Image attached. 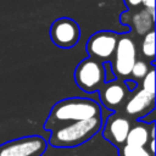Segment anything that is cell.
I'll return each mask as SVG.
<instances>
[{"instance_id":"4","label":"cell","mask_w":156,"mask_h":156,"mask_svg":"<svg viewBox=\"0 0 156 156\" xmlns=\"http://www.w3.org/2000/svg\"><path fill=\"white\" fill-rule=\"evenodd\" d=\"M76 84L85 93L99 90L105 83L104 63L93 57L82 60L74 69Z\"/></svg>"},{"instance_id":"5","label":"cell","mask_w":156,"mask_h":156,"mask_svg":"<svg viewBox=\"0 0 156 156\" xmlns=\"http://www.w3.org/2000/svg\"><path fill=\"white\" fill-rule=\"evenodd\" d=\"M45 150V139L39 135H30L0 145V156H41Z\"/></svg>"},{"instance_id":"1","label":"cell","mask_w":156,"mask_h":156,"mask_svg":"<svg viewBox=\"0 0 156 156\" xmlns=\"http://www.w3.org/2000/svg\"><path fill=\"white\" fill-rule=\"evenodd\" d=\"M99 116H101V107L95 100L88 98H68L52 106L44 128L51 130L60 124L85 121Z\"/></svg>"},{"instance_id":"19","label":"cell","mask_w":156,"mask_h":156,"mask_svg":"<svg viewBox=\"0 0 156 156\" xmlns=\"http://www.w3.org/2000/svg\"><path fill=\"white\" fill-rule=\"evenodd\" d=\"M124 2L127 4L128 7L133 9V7H138L139 5H141L143 0H124Z\"/></svg>"},{"instance_id":"8","label":"cell","mask_w":156,"mask_h":156,"mask_svg":"<svg viewBox=\"0 0 156 156\" xmlns=\"http://www.w3.org/2000/svg\"><path fill=\"white\" fill-rule=\"evenodd\" d=\"M98 91L101 104L111 111L118 110L126 102L130 93L127 89L124 82L118 78L105 82L104 85Z\"/></svg>"},{"instance_id":"20","label":"cell","mask_w":156,"mask_h":156,"mask_svg":"<svg viewBox=\"0 0 156 156\" xmlns=\"http://www.w3.org/2000/svg\"><path fill=\"white\" fill-rule=\"evenodd\" d=\"M149 144H150V150H149V151L154 155V152H155V139H150Z\"/></svg>"},{"instance_id":"17","label":"cell","mask_w":156,"mask_h":156,"mask_svg":"<svg viewBox=\"0 0 156 156\" xmlns=\"http://www.w3.org/2000/svg\"><path fill=\"white\" fill-rule=\"evenodd\" d=\"M124 84H126V87H127V89H128L129 91H133V90H135V89L138 88V84H136L134 80H130V79L124 80Z\"/></svg>"},{"instance_id":"16","label":"cell","mask_w":156,"mask_h":156,"mask_svg":"<svg viewBox=\"0 0 156 156\" xmlns=\"http://www.w3.org/2000/svg\"><path fill=\"white\" fill-rule=\"evenodd\" d=\"M141 89L145 90L146 93L155 95V68L154 66L150 67L149 72L141 80Z\"/></svg>"},{"instance_id":"10","label":"cell","mask_w":156,"mask_h":156,"mask_svg":"<svg viewBox=\"0 0 156 156\" xmlns=\"http://www.w3.org/2000/svg\"><path fill=\"white\" fill-rule=\"evenodd\" d=\"M134 93L128 96L127 101L124 102V115L130 119H141L143 117L147 116L155 108V95L146 93L145 90L135 89Z\"/></svg>"},{"instance_id":"6","label":"cell","mask_w":156,"mask_h":156,"mask_svg":"<svg viewBox=\"0 0 156 156\" xmlns=\"http://www.w3.org/2000/svg\"><path fill=\"white\" fill-rule=\"evenodd\" d=\"M119 34L111 30H100L94 33L87 41L85 49L89 57L99 61H108L112 58Z\"/></svg>"},{"instance_id":"18","label":"cell","mask_w":156,"mask_h":156,"mask_svg":"<svg viewBox=\"0 0 156 156\" xmlns=\"http://www.w3.org/2000/svg\"><path fill=\"white\" fill-rule=\"evenodd\" d=\"M141 5H144L146 10H155V0H143Z\"/></svg>"},{"instance_id":"7","label":"cell","mask_w":156,"mask_h":156,"mask_svg":"<svg viewBox=\"0 0 156 156\" xmlns=\"http://www.w3.org/2000/svg\"><path fill=\"white\" fill-rule=\"evenodd\" d=\"M80 37V29L76 21L68 17H61L52 22L50 28V38L52 43L63 49L73 48Z\"/></svg>"},{"instance_id":"15","label":"cell","mask_w":156,"mask_h":156,"mask_svg":"<svg viewBox=\"0 0 156 156\" xmlns=\"http://www.w3.org/2000/svg\"><path fill=\"white\" fill-rule=\"evenodd\" d=\"M119 156H154L146 147L123 145L119 147Z\"/></svg>"},{"instance_id":"9","label":"cell","mask_w":156,"mask_h":156,"mask_svg":"<svg viewBox=\"0 0 156 156\" xmlns=\"http://www.w3.org/2000/svg\"><path fill=\"white\" fill-rule=\"evenodd\" d=\"M102 126L104 138L112 143L115 146L121 147L126 144L128 132L132 127V119L119 113H112L106 118L105 124Z\"/></svg>"},{"instance_id":"3","label":"cell","mask_w":156,"mask_h":156,"mask_svg":"<svg viewBox=\"0 0 156 156\" xmlns=\"http://www.w3.org/2000/svg\"><path fill=\"white\" fill-rule=\"evenodd\" d=\"M111 68L118 79H126L130 76V71L136 61V46L133 38L124 33L118 37L117 45L112 56Z\"/></svg>"},{"instance_id":"12","label":"cell","mask_w":156,"mask_h":156,"mask_svg":"<svg viewBox=\"0 0 156 156\" xmlns=\"http://www.w3.org/2000/svg\"><path fill=\"white\" fill-rule=\"evenodd\" d=\"M155 22V10H146L141 9L138 12L133 13L130 17V26L134 32L139 35H145L150 30H152Z\"/></svg>"},{"instance_id":"14","label":"cell","mask_w":156,"mask_h":156,"mask_svg":"<svg viewBox=\"0 0 156 156\" xmlns=\"http://www.w3.org/2000/svg\"><path fill=\"white\" fill-rule=\"evenodd\" d=\"M150 67L151 66L149 65V62H146L144 60H136L134 66H133V68H132V71H130V76L129 77H132L134 80L143 79L146 76V73L149 72Z\"/></svg>"},{"instance_id":"11","label":"cell","mask_w":156,"mask_h":156,"mask_svg":"<svg viewBox=\"0 0 156 156\" xmlns=\"http://www.w3.org/2000/svg\"><path fill=\"white\" fill-rule=\"evenodd\" d=\"M150 139H155V122L149 124L146 122L136 121L134 124H132L128 132L126 145L145 147Z\"/></svg>"},{"instance_id":"2","label":"cell","mask_w":156,"mask_h":156,"mask_svg":"<svg viewBox=\"0 0 156 156\" xmlns=\"http://www.w3.org/2000/svg\"><path fill=\"white\" fill-rule=\"evenodd\" d=\"M104 124L101 116L85 121L68 122L51 129L49 144L55 147H73L91 139Z\"/></svg>"},{"instance_id":"13","label":"cell","mask_w":156,"mask_h":156,"mask_svg":"<svg viewBox=\"0 0 156 156\" xmlns=\"http://www.w3.org/2000/svg\"><path fill=\"white\" fill-rule=\"evenodd\" d=\"M141 55L150 61L155 58V32L150 30L146 33L141 41Z\"/></svg>"}]
</instances>
